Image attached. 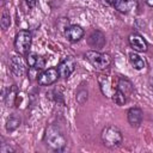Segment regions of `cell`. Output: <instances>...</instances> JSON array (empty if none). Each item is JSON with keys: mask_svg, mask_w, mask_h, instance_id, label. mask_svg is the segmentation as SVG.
Here are the masks:
<instances>
[{"mask_svg": "<svg viewBox=\"0 0 153 153\" xmlns=\"http://www.w3.org/2000/svg\"><path fill=\"white\" fill-rule=\"evenodd\" d=\"M44 141H45L47 146H49L54 151H63L67 145V140H66L63 133L60 130L59 127H56L54 124L48 127L45 136H44Z\"/></svg>", "mask_w": 153, "mask_h": 153, "instance_id": "1", "label": "cell"}, {"mask_svg": "<svg viewBox=\"0 0 153 153\" xmlns=\"http://www.w3.org/2000/svg\"><path fill=\"white\" fill-rule=\"evenodd\" d=\"M100 139L102 142L105 147L109 148H115L121 146L122 141H123V136L121 130L115 127V126H106L103 128L102 133H100Z\"/></svg>", "mask_w": 153, "mask_h": 153, "instance_id": "2", "label": "cell"}, {"mask_svg": "<svg viewBox=\"0 0 153 153\" xmlns=\"http://www.w3.org/2000/svg\"><path fill=\"white\" fill-rule=\"evenodd\" d=\"M85 57L96 69H100V71L106 69L111 65V61H112L111 56L109 54L99 53V51H96V50L86 51L85 53Z\"/></svg>", "mask_w": 153, "mask_h": 153, "instance_id": "3", "label": "cell"}, {"mask_svg": "<svg viewBox=\"0 0 153 153\" xmlns=\"http://www.w3.org/2000/svg\"><path fill=\"white\" fill-rule=\"evenodd\" d=\"M32 35L29 30H19L14 37V49L18 54L27 55L31 48Z\"/></svg>", "mask_w": 153, "mask_h": 153, "instance_id": "4", "label": "cell"}, {"mask_svg": "<svg viewBox=\"0 0 153 153\" xmlns=\"http://www.w3.org/2000/svg\"><path fill=\"white\" fill-rule=\"evenodd\" d=\"M26 65H27V61H25L23 59L22 54L11 55V57L8 60V67H10V69L14 76H23L27 69Z\"/></svg>", "mask_w": 153, "mask_h": 153, "instance_id": "5", "label": "cell"}, {"mask_svg": "<svg viewBox=\"0 0 153 153\" xmlns=\"http://www.w3.org/2000/svg\"><path fill=\"white\" fill-rule=\"evenodd\" d=\"M98 81L100 85V90L103 92V94H105L106 97H112V94L115 93L116 88H117V82H118V78L116 79L115 82L111 81L110 75L108 74H99L98 75Z\"/></svg>", "mask_w": 153, "mask_h": 153, "instance_id": "6", "label": "cell"}, {"mask_svg": "<svg viewBox=\"0 0 153 153\" xmlns=\"http://www.w3.org/2000/svg\"><path fill=\"white\" fill-rule=\"evenodd\" d=\"M59 76H60V74H59L57 68L51 67V68H48L47 71L42 72L37 76V81H38V84L41 86H49V85L54 84L57 80Z\"/></svg>", "mask_w": 153, "mask_h": 153, "instance_id": "7", "label": "cell"}, {"mask_svg": "<svg viewBox=\"0 0 153 153\" xmlns=\"http://www.w3.org/2000/svg\"><path fill=\"white\" fill-rule=\"evenodd\" d=\"M75 66H76L75 60H74L72 56L65 57V59L59 63V66H57V71H59L60 76L63 78V79L68 78V76L74 72Z\"/></svg>", "mask_w": 153, "mask_h": 153, "instance_id": "8", "label": "cell"}, {"mask_svg": "<svg viewBox=\"0 0 153 153\" xmlns=\"http://www.w3.org/2000/svg\"><path fill=\"white\" fill-rule=\"evenodd\" d=\"M128 42L130 44V47L135 50V51H139V53H143L147 50L148 48V44L146 42V39L137 32H134V33H130L129 37H128Z\"/></svg>", "mask_w": 153, "mask_h": 153, "instance_id": "9", "label": "cell"}, {"mask_svg": "<svg viewBox=\"0 0 153 153\" xmlns=\"http://www.w3.org/2000/svg\"><path fill=\"white\" fill-rule=\"evenodd\" d=\"M111 5L121 13H130L136 10V0H111Z\"/></svg>", "mask_w": 153, "mask_h": 153, "instance_id": "10", "label": "cell"}, {"mask_svg": "<svg viewBox=\"0 0 153 153\" xmlns=\"http://www.w3.org/2000/svg\"><path fill=\"white\" fill-rule=\"evenodd\" d=\"M65 35L68 38V41H71V42H78V41H80L84 37L85 30L80 25L74 24V25H69V26L66 27Z\"/></svg>", "mask_w": 153, "mask_h": 153, "instance_id": "11", "label": "cell"}, {"mask_svg": "<svg viewBox=\"0 0 153 153\" xmlns=\"http://www.w3.org/2000/svg\"><path fill=\"white\" fill-rule=\"evenodd\" d=\"M127 118H128V122L131 127L134 128H137L141 122H142V118H143V112L141 109L139 108H131L128 110L127 112Z\"/></svg>", "mask_w": 153, "mask_h": 153, "instance_id": "12", "label": "cell"}, {"mask_svg": "<svg viewBox=\"0 0 153 153\" xmlns=\"http://www.w3.org/2000/svg\"><path fill=\"white\" fill-rule=\"evenodd\" d=\"M26 61H27V66L36 71H41L45 66V60L35 53H29L26 55Z\"/></svg>", "mask_w": 153, "mask_h": 153, "instance_id": "13", "label": "cell"}, {"mask_svg": "<svg viewBox=\"0 0 153 153\" xmlns=\"http://www.w3.org/2000/svg\"><path fill=\"white\" fill-rule=\"evenodd\" d=\"M87 42L92 48H103L104 44H105V36L100 31L96 30V31L91 32V35L88 36Z\"/></svg>", "mask_w": 153, "mask_h": 153, "instance_id": "14", "label": "cell"}, {"mask_svg": "<svg viewBox=\"0 0 153 153\" xmlns=\"http://www.w3.org/2000/svg\"><path fill=\"white\" fill-rule=\"evenodd\" d=\"M117 88H120L122 92H124L127 96H129L133 92V85L131 82L126 79V78H118V82H117Z\"/></svg>", "mask_w": 153, "mask_h": 153, "instance_id": "15", "label": "cell"}, {"mask_svg": "<svg viewBox=\"0 0 153 153\" xmlns=\"http://www.w3.org/2000/svg\"><path fill=\"white\" fill-rule=\"evenodd\" d=\"M111 99L114 100V103L116 104V105H124L126 103H127V100H128V96L124 93V92H122L120 88H116V91H115V93L112 94V97H111Z\"/></svg>", "mask_w": 153, "mask_h": 153, "instance_id": "16", "label": "cell"}, {"mask_svg": "<svg viewBox=\"0 0 153 153\" xmlns=\"http://www.w3.org/2000/svg\"><path fill=\"white\" fill-rule=\"evenodd\" d=\"M129 61H130V63H131V66L135 68V69H142L143 67H145V61L137 55V54H135V53H130L129 54Z\"/></svg>", "mask_w": 153, "mask_h": 153, "instance_id": "17", "label": "cell"}, {"mask_svg": "<svg viewBox=\"0 0 153 153\" xmlns=\"http://www.w3.org/2000/svg\"><path fill=\"white\" fill-rule=\"evenodd\" d=\"M19 126H20V118H19L17 115L12 114V115L8 117L7 122H6V129H7V131H13V130L17 129Z\"/></svg>", "mask_w": 153, "mask_h": 153, "instance_id": "18", "label": "cell"}, {"mask_svg": "<svg viewBox=\"0 0 153 153\" xmlns=\"http://www.w3.org/2000/svg\"><path fill=\"white\" fill-rule=\"evenodd\" d=\"M0 24H1V27L2 30H7L11 25V17H10V13L4 7L2 8V13H1V19H0Z\"/></svg>", "mask_w": 153, "mask_h": 153, "instance_id": "19", "label": "cell"}, {"mask_svg": "<svg viewBox=\"0 0 153 153\" xmlns=\"http://www.w3.org/2000/svg\"><path fill=\"white\" fill-rule=\"evenodd\" d=\"M18 96V92H17V87L16 85H13L11 88H8V93L5 96V102L8 106H11L13 103H14V99L17 98Z\"/></svg>", "mask_w": 153, "mask_h": 153, "instance_id": "20", "label": "cell"}, {"mask_svg": "<svg viewBox=\"0 0 153 153\" xmlns=\"http://www.w3.org/2000/svg\"><path fill=\"white\" fill-rule=\"evenodd\" d=\"M81 97L84 98V100L87 99V91H86V90H81V91L78 92V94H76V99H78V102H80Z\"/></svg>", "mask_w": 153, "mask_h": 153, "instance_id": "21", "label": "cell"}, {"mask_svg": "<svg viewBox=\"0 0 153 153\" xmlns=\"http://www.w3.org/2000/svg\"><path fill=\"white\" fill-rule=\"evenodd\" d=\"M26 4H27L30 7H35L36 4H37V0H26Z\"/></svg>", "mask_w": 153, "mask_h": 153, "instance_id": "22", "label": "cell"}, {"mask_svg": "<svg viewBox=\"0 0 153 153\" xmlns=\"http://www.w3.org/2000/svg\"><path fill=\"white\" fill-rule=\"evenodd\" d=\"M146 4L151 7H153V0H146Z\"/></svg>", "mask_w": 153, "mask_h": 153, "instance_id": "23", "label": "cell"}, {"mask_svg": "<svg viewBox=\"0 0 153 153\" xmlns=\"http://www.w3.org/2000/svg\"><path fill=\"white\" fill-rule=\"evenodd\" d=\"M149 86H151V91L153 92V78L149 80Z\"/></svg>", "mask_w": 153, "mask_h": 153, "instance_id": "24", "label": "cell"}]
</instances>
